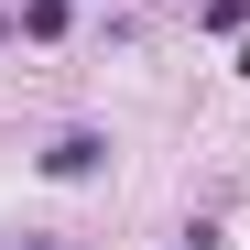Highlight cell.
Listing matches in <instances>:
<instances>
[{"label":"cell","instance_id":"obj_1","mask_svg":"<svg viewBox=\"0 0 250 250\" xmlns=\"http://www.w3.org/2000/svg\"><path fill=\"white\" fill-rule=\"evenodd\" d=\"M98 163H109V131H55V142H44V174H55V185H87Z\"/></svg>","mask_w":250,"mask_h":250},{"label":"cell","instance_id":"obj_2","mask_svg":"<svg viewBox=\"0 0 250 250\" xmlns=\"http://www.w3.org/2000/svg\"><path fill=\"white\" fill-rule=\"evenodd\" d=\"M22 33H33V44H55V33H65V0H22Z\"/></svg>","mask_w":250,"mask_h":250},{"label":"cell","instance_id":"obj_3","mask_svg":"<svg viewBox=\"0 0 250 250\" xmlns=\"http://www.w3.org/2000/svg\"><path fill=\"white\" fill-rule=\"evenodd\" d=\"M0 44H11V22H0Z\"/></svg>","mask_w":250,"mask_h":250},{"label":"cell","instance_id":"obj_4","mask_svg":"<svg viewBox=\"0 0 250 250\" xmlns=\"http://www.w3.org/2000/svg\"><path fill=\"white\" fill-rule=\"evenodd\" d=\"M33 250H55V239H33Z\"/></svg>","mask_w":250,"mask_h":250}]
</instances>
